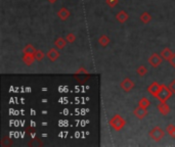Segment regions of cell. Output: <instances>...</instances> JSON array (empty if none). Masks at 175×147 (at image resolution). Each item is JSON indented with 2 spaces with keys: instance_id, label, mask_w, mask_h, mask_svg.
Returning a JSON list of instances; mask_svg holds the SVG:
<instances>
[{
  "instance_id": "6da1fadb",
  "label": "cell",
  "mask_w": 175,
  "mask_h": 147,
  "mask_svg": "<svg viewBox=\"0 0 175 147\" xmlns=\"http://www.w3.org/2000/svg\"><path fill=\"white\" fill-rule=\"evenodd\" d=\"M109 124H110V126L114 129V130L121 131L122 129L125 127V125H126V121H125V119L122 118L120 114H115L113 118L110 119Z\"/></svg>"
},
{
  "instance_id": "7a4b0ae2",
  "label": "cell",
  "mask_w": 175,
  "mask_h": 147,
  "mask_svg": "<svg viewBox=\"0 0 175 147\" xmlns=\"http://www.w3.org/2000/svg\"><path fill=\"white\" fill-rule=\"evenodd\" d=\"M172 94L173 93H172L171 90L169 89V87H167V86H165L164 84H162L161 88H160V90H159L156 97L159 99L160 102H167V100L172 96Z\"/></svg>"
},
{
  "instance_id": "3957f363",
  "label": "cell",
  "mask_w": 175,
  "mask_h": 147,
  "mask_svg": "<svg viewBox=\"0 0 175 147\" xmlns=\"http://www.w3.org/2000/svg\"><path fill=\"white\" fill-rule=\"evenodd\" d=\"M165 132H166V131H165ZM165 132H164L163 129L160 128V127H155V128H152V130L149 131V137H151V138L154 141L159 142V141H161L162 139L164 138Z\"/></svg>"
},
{
  "instance_id": "277c9868",
  "label": "cell",
  "mask_w": 175,
  "mask_h": 147,
  "mask_svg": "<svg viewBox=\"0 0 175 147\" xmlns=\"http://www.w3.org/2000/svg\"><path fill=\"white\" fill-rule=\"evenodd\" d=\"M135 87V83L129 78H125L123 81L120 83V88L125 92H130Z\"/></svg>"
},
{
  "instance_id": "5b68a950",
  "label": "cell",
  "mask_w": 175,
  "mask_h": 147,
  "mask_svg": "<svg viewBox=\"0 0 175 147\" xmlns=\"http://www.w3.org/2000/svg\"><path fill=\"white\" fill-rule=\"evenodd\" d=\"M162 60H163V58H162V56L160 54L152 53L149 58V63L151 64L152 68H158L160 64L162 63Z\"/></svg>"
},
{
  "instance_id": "8992f818",
  "label": "cell",
  "mask_w": 175,
  "mask_h": 147,
  "mask_svg": "<svg viewBox=\"0 0 175 147\" xmlns=\"http://www.w3.org/2000/svg\"><path fill=\"white\" fill-rule=\"evenodd\" d=\"M59 50H57V48H51V49H49L48 51H47V53H46V57L48 58V60L49 61H51V62H54V61H56L57 59L59 58Z\"/></svg>"
},
{
  "instance_id": "52a82bcc",
  "label": "cell",
  "mask_w": 175,
  "mask_h": 147,
  "mask_svg": "<svg viewBox=\"0 0 175 147\" xmlns=\"http://www.w3.org/2000/svg\"><path fill=\"white\" fill-rule=\"evenodd\" d=\"M147 110H146V108H144V107H141V106H139L138 105V107H136V108H134V110H133V114L136 116L138 119H143L146 116H147Z\"/></svg>"
},
{
  "instance_id": "ba28073f",
  "label": "cell",
  "mask_w": 175,
  "mask_h": 147,
  "mask_svg": "<svg viewBox=\"0 0 175 147\" xmlns=\"http://www.w3.org/2000/svg\"><path fill=\"white\" fill-rule=\"evenodd\" d=\"M157 108H158L159 113L164 116H168L170 113V110H171V109H170V106L166 103V102H160V104H158Z\"/></svg>"
},
{
  "instance_id": "9c48e42d",
  "label": "cell",
  "mask_w": 175,
  "mask_h": 147,
  "mask_svg": "<svg viewBox=\"0 0 175 147\" xmlns=\"http://www.w3.org/2000/svg\"><path fill=\"white\" fill-rule=\"evenodd\" d=\"M160 88H161V85H160L159 83H157V82H154V83H152L151 85L147 87V91H149V94H152V96L156 97L160 90Z\"/></svg>"
},
{
  "instance_id": "30bf717a",
  "label": "cell",
  "mask_w": 175,
  "mask_h": 147,
  "mask_svg": "<svg viewBox=\"0 0 175 147\" xmlns=\"http://www.w3.org/2000/svg\"><path fill=\"white\" fill-rule=\"evenodd\" d=\"M128 19H129V14L125 10H120L118 13L116 14V19L120 24L126 23V22L128 21Z\"/></svg>"
},
{
  "instance_id": "8fae6325",
  "label": "cell",
  "mask_w": 175,
  "mask_h": 147,
  "mask_svg": "<svg viewBox=\"0 0 175 147\" xmlns=\"http://www.w3.org/2000/svg\"><path fill=\"white\" fill-rule=\"evenodd\" d=\"M70 16H71V12H70L69 9H67L66 7H62V8L57 11V16H59V19H62V21L68 19Z\"/></svg>"
},
{
  "instance_id": "7c38bea8",
  "label": "cell",
  "mask_w": 175,
  "mask_h": 147,
  "mask_svg": "<svg viewBox=\"0 0 175 147\" xmlns=\"http://www.w3.org/2000/svg\"><path fill=\"white\" fill-rule=\"evenodd\" d=\"M160 55H161L162 58L165 59V60L169 61V59L171 58L172 55H173V52H172V50L170 48L166 47V48H164L163 50H161V52H160Z\"/></svg>"
},
{
  "instance_id": "4fadbf2b",
  "label": "cell",
  "mask_w": 175,
  "mask_h": 147,
  "mask_svg": "<svg viewBox=\"0 0 175 147\" xmlns=\"http://www.w3.org/2000/svg\"><path fill=\"white\" fill-rule=\"evenodd\" d=\"M139 19H140V22L142 24H149L152 22V14L149 13L147 11H143L140 14V16H139Z\"/></svg>"
},
{
  "instance_id": "5bb4252c",
  "label": "cell",
  "mask_w": 175,
  "mask_h": 147,
  "mask_svg": "<svg viewBox=\"0 0 175 147\" xmlns=\"http://www.w3.org/2000/svg\"><path fill=\"white\" fill-rule=\"evenodd\" d=\"M110 42H111L110 37H107V35H104V34L101 35V37L98 38V44L101 47H107L110 44Z\"/></svg>"
},
{
  "instance_id": "9a60e30c",
  "label": "cell",
  "mask_w": 175,
  "mask_h": 147,
  "mask_svg": "<svg viewBox=\"0 0 175 147\" xmlns=\"http://www.w3.org/2000/svg\"><path fill=\"white\" fill-rule=\"evenodd\" d=\"M66 44H67V40L64 39L62 37H59V38H57L54 41V47L57 49H64Z\"/></svg>"
},
{
  "instance_id": "2e32d148",
  "label": "cell",
  "mask_w": 175,
  "mask_h": 147,
  "mask_svg": "<svg viewBox=\"0 0 175 147\" xmlns=\"http://www.w3.org/2000/svg\"><path fill=\"white\" fill-rule=\"evenodd\" d=\"M35 60H36V59H35L34 55H31V54H24L23 61L25 62V64H27V66H31Z\"/></svg>"
},
{
  "instance_id": "e0dca14e",
  "label": "cell",
  "mask_w": 175,
  "mask_h": 147,
  "mask_svg": "<svg viewBox=\"0 0 175 147\" xmlns=\"http://www.w3.org/2000/svg\"><path fill=\"white\" fill-rule=\"evenodd\" d=\"M168 133V135L170 137H172L173 139H175V126L173 124H169V125H167V127H166V130H165Z\"/></svg>"
},
{
  "instance_id": "ac0fdd59",
  "label": "cell",
  "mask_w": 175,
  "mask_h": 147,
  "mask_svg": "<svg viewBox=\"0 0 175 147\" xmlns=\"http://www.w3.org/2000/svg\"><path fill=\"white\" fill-rule=\"evenodd\" d=\"M36 50L37 49H35V47L33 45H31V44H27L24 48V54H31V55H34V53Z\"/></svg>"
},
{
  "instance_id": "d6986e66",
  "label": "cell",
  "mask_w": 175,
  "mask_h": 147,
  "mask_svg": "<svg viewBox=\"0 0 175 147\" xmlns=\"http://www.w3.org/2000/svg\"><path fill=\"white\" fill-rule=\"evenodd\" d=\"M138 105L141 106V107L147 108V107H149V105H151V101H149L147 98H146V97H142L138 102Z\"/></svg>"
},
{
  "instance_id": "ffe728a7",
  "label": "cell",
  "mask_w": 175,
  "mask_h": 147,
  "mask_svg": "<svg viewBox=\"0 0 175 147\" xmlns=\"http://www.w3.org/2000/svg\"><path fill=\"white\" fill-rule=\"evenodd\" d=\"M136 74L140 77H144L147 74V69L144 66H139L136 69Z\"/></svg>"
},
{
  "instance_id": "44dd1931",
  "label": "cell",
  "mask_w": 175,
  "mask_h": 147,
  "mask_svg": "<svg viewBox=\"0 0 175 147\" xmlns=\"http://www.w3.org/2000/svg\"><path fill=\"white\" fill-rule=\"evenodd\" d=\"M34 57H35V59H36L37 61H41L42 59L45 57V54H44L41 50H36L35 51V53H34Z\"/></svg>"
},
{
  "instance_id": "7402d4cb",
  "label": "cell",
  "mask_w": 175,
  "mask_h": 147,
  "mask_svg": "<svg viewBox=\"0 0 175 147\" xmlns=\"http://www.w3.org/2000/svg\"><path fill=\"white\" fill-rule=\"evenodd\" d=\"M66 40H67L68 43H74L75 40H76V36H75L73 33H69L66 36Z\"/></svg>"
},
{
  "instance_id": "603a6c76",
  "label": "cell",
  "mask_w": 175,
  "mask_h": 147,
  "mask_svg": "<svg viewBox=\"0 0 175 147\" xmlns=\"http://www.w3.org/2000/svg\"><path fill=\"white\" fill-rule=\"evenodd\" d=\"M168 87H169L170 90H171L172 93H173L174 95H175V79H174V80H172V81L170 82V84H169V86H168Z\"/></svg>"
},
{
  "instance_id": "cb8c5ba5",
  "label": "cell",
  "mask_w": 175,
  "mask_h": 147,
  "mask_svg": "<svg viewBox=\"0 0 175 147\" xmlns=\"http://www.w3.org/2000/svg\"><path fill=\"white\" fill-rule=\"evenodd\" d=\"M106 2L107 5H110L111 7H114L115 5L118 4V0H106Z\"/></svg>"
},
{
  "instance_id": "d4e9b609",
  "label": "cell",
  "mask_w": 175,
  "mask_h": 147,
  "mask_svg": "<svg viewBox=\"0 0 175 147\" xmlns=\"http://www.w3.org/2000/svg\"><path fill=\"white\" fill-rule=\"evenodd\" d=\"M169 63H170V66L175 69V52L173 53V55L171 56V58L169 59Z\"/></svg>"
},
{
  "instance_id": "484cf974",
  "label": "cell",
  "mask_w": 175,
  "mask_h": 147,
  "mask_svg": "<svg viewBox=\"0 0 175 147\" xmlns=\"http://www.w3.org/2000/svg\"><path fill=\"white\" fill-rule=\"evenodd\" d=\"M47 1H48L49 3H54V2H56L57 0H47Z\"/></svg>"
}]
</instances>
